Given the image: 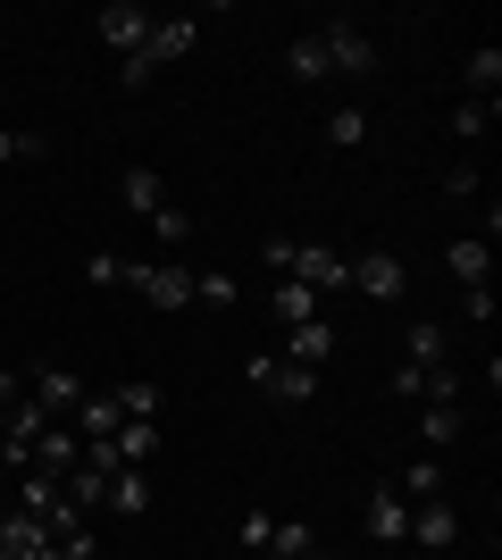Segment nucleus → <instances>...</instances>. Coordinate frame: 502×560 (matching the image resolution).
Segmentation results:
<instances>
[{
    "instance_id": "1",
    "label": "nucleus",
    "mask_w": 502,
    "mask_h": 560,
    "mask_svg": "<svg viewBox=\"0 0 502 560\" xmlns=\"http://www.w3.org/2000/svg\"><path fill=\"white\" fill-rule=\"evenodd\" d=\"M260 259L277 277H302L311 293H352V259L327 243H293V234H260Z\"/></svg>"
},
{
    "instance_id": "2",
    "label": "nucleus",
    "mask_w": 502,
    "mask_h": 560,
    "mask_svg": "<svg viewBox=\"0 0 502 560\" xmlns=\"http://www.w3.org/2000/svg\"><path fill=\"white\" fill-rule=\"evenodd\" d=\"M192 43H201V18H160V25H151V43L135 50V59H118V84H126V93H143L160 68L192 59Z\"/></svg>"
},
{
    "instance_id": "3",
    "label": "nucleus",
    "mask_w": 502,
    "mask_h": 560,
    "mask_svg": "<svg viewBox=\"0 0 502 560\" xmlns=\"http://www.w3.org/2000/svg\"><path fill=\"white\" fill-rule=\"evenodd\" d=\"M25 401H43L50 419L68 427V419H75V401H84V376H75L68 360H25Z\"/></svg>"
},
{
    "instance_id": "4",
    "label": "nucleus",
    "mask_w": 502,
    "mask_h": 560,
    "mask_svg": "<svg viewBox=\"0 0 502 560\" xmlns=\"http://www.w3.org/2000/svg\"><path fill=\"white\" fill-rule=\"evenodd\" d=\"M126 284H135L151 310H185L192 302V268H176V259H126Z\"/></svg>"
},
{
    "instance_id": "5",
    "label": "nucleus",
    "mask_w": 502,
    "mask_h": 560,
    "mask_svg": "<svg viewBox=\"0 0 502 560\" xmlns=\"http://www.w3.org/2000/svg\"><path fill=\"white\" fill-rule=\"evenodd\" d=\"M243 376H252V394H268V401H311V394H318V369L268 360V351H252V360H243Z\"/></svg>"
},
{
    "instance_id": "6",
    "label": "nucleus",
    "mask_w": 502,
    "mask_h": 560,
    "mask_svg": "<svg viewBox=\"0 0 502 560\" xmlns=\"http://www.w3.org/2000/svg\"><path fill=\"white\" fill-rule=\"evenodd\" d=\"M151 25H160L151 9H135V0H109V9L93 18V34H101V50H118V59H135V50L151 43Z\"/></svg>"
},
{
    "instance_id": "7",
    "label": "nucleus",
    "mask_w": 502,
    "mask_h": 560,
    "mask_svg": "<svg viewBox=\"0 0 502 560\" xmlns=\"http://www.w3.org/2000/svg\"><path fill=\"white\" fill-rule=\"evenodd\" d=\"M318 43H327V68L335 75H377V43H369L352 18H327V25H318Z\"/></svg>"
},
{
    "instance_id": "8",
    "label": "nucleus",
    "mask_w": 502,
    "mask_h": 560,
    "mask_svg": "<svg viewBox=\"0 0 502 560\" xmlns=\"http://www.w3.org/2000/svg\"><path fill=\"white\" fill-rule=\"evenodd\" d=\"M352 293H369V302H402V293H410L402 252H360L352 259Z\"/></svg>"
},
{
    "instance_id": "9",
    "label": "nucleus",
    "mask_w": 502,
    "mask_h": 560,
    "mask_svg": "<svg viewBox=\"0 0 502 560\" xmlns=\"http://www.w3.org/2000/svg\"><path fill=\"white\" fill-rule=\"evenodd\" d=\"M360 527H369V544H410V502H402V486H369Z\"/></svg>"
},
{
    "instance_id": "10",
    "label": "nucleus",
    "mask_w": 502,
    "mask_h": 560,
    "mask_svg": "<svg viewBox=\"0 0 502 560\" xmlns=\"http://www.w3.org/2000/svg\"><path fill=\"white\" fill-rule=\"evenodd\" d=\"M394 394H402V401H428V410H435V401H460V369H453V360H435V369L402 360V369H394Z\"/></svg>"
},
{
    "instance_id": "11",
    "label": "nucleus",
    "mask_w": 502,
    "mask_h": 560,
    "mask_svg": "<svg viewBox=\"0 0 502 560\" xmlns=\"http://www.w3.org/2000/svg\"><path fill=\"white\" fill-rule=\"evenodd\" d=\"M410 536L428 544V552H453V544H460V511H453V493H435V502H410Z\"/></svg>"
},
{
    "instance_id": "12",
    "label": "nucleus",
    "mask_w": 502,
    "mask_h": 560,
    "mask_svg": "<svg viewBox=\"0 0 502 560\" xmlns=\"http://www.w3.org/2000/svg\"><path fill=\"white\" fill-rule=\"evenodd\" d=\"M444 268H453L460 293H478V284H494V243H478V234H453V243H444Z\"/></svg>"
},
{
    "instance_id": "13",
    "label": "nucleus",
    "mask_w": 502,
    "mask_h": 560,
    "mask_svg": "<svg viewBox=\"0 0 502 560\" xmlns=\"http://www.w3.org/2000/svg\"><path fill=\"white\" fill-rule=\"evenodd\" d=\"M335 343H343V335H335L327 318H311V327H285V360H293V369H327Z\"/></svg>"
},
{
    "instance_id": "14",
    "label": "nucleus",
    "mask_w": 502,
    "mask_h": 560,
    "mask_svg": "<svg viewBox=\"0 0 502 560\" xmlns=\"http://www.w3.org/2000/svg\"><path fill=\"white\" fill-rule=\"evenodd\" d=\"M327 293H311L302 277H277V293H268V310H277V327H311V318H327Z\"/></svg>"
},
{
    "instance_id": "15",
    "label": "nucleus",
    "mask_w": 502,
    "mask_h": 560,
    "mask_svg": "<svg viewBox=\"0 0 502 560\" xmlns=\"http://www.w3.org/2000/svg\"><path fill=\"white\" fill-rule=\"evenodd\" d=\"M101 511L143 518V511H151V468H109V502H101Z\"/></svg>"
},
{
    "instance_id": "16",
    "label": "nucleus",
    "mask_w": 502,
    "mask_h": 560,
    "mask_svg": "<svg viewBox=\"0 0 502 560\" xmlns=\"http://www.w3.org/2000/svg\"><path fill=\"white\" fill-rule=\"evenodd\" d=\"M118 201H126L135 218H160V210H167V185H160V167H126V176H118Z\"/></svg>"
},
{
    "instance_id": "17",
    "label": "nucleus",
    "mask_w": 502,
    "mask_h": 560,
    "mask_svg": "<svg viewBox=\"0 0 502 560\" xmlns=\"http://www.w3.org/2000/svg\"><path fill=\"white\" fill-rule=\"evenodd\" d=\"M285 75H293V84H327V43H318V25H311V34H293V43H285Z\"/></svg>"
},
{
    "instance_id": "18",
    "label": "nucleus",
    "mask_w": 502,
    "mask_h": 560,
    "mask_svg": "<svg viewBox=\"0 0 502 560\" xmlns=\"http://www.w3.org/2000/svg\"><path fill=\"white\" fill-rule=\"evenodd\" d=\"M68 427H75V444H101V435H118L126 419H118V401H109V394H84Z\"/></svg>"
},
{
    "instance_id": "19",
    "label": "nucleus",
    "mask_w": 502,
    "mask_h": 560,
    "mask_svg": "<svg viewBox=\"0 0 502 560\" xmlns=\"http://www.w3.org/2000/svg\"><path fill=\"white\" fill-rule=\"evenodd\" d=\"M460 435H469V419H460V401H435V410H419V444H428V452H453Z\"/></svg>"
},
{
    "instance_id": "20",
    "label": "nucleus",
    "mask_w": 502,
    "mask_h": 560,
    "mask_svg": "<svg viewBox=\"0 0 502 560\" xmlns=\"http://www.w3.org/2000/svg\"><path fill=\"white\" fill-rule=\"evenodd\" d=\"M109 452H118V468H151V452H160V427H151V419H126L118 435H109Z\"/></svg>"
},
{
    "instance_id": "21",
    "label": "nucleus",
    "mask_w": 502,
    "mask_h": 560,
    "mask_svg": "<svg viewBox=\"0 0 502 560\" xmlns=\"http://www.w3.org/2000/svg\"><path fill=\"white\" fill-rule=\"evenodd\" d=\"M9 502H17V511H34V518H50V511H59V502H68V493H59V477H43V468H25Z\"/></svg>"
},
{
    "instance_id": "22",
    "label": "nucleus",
    "mask_w": 502,
    "mask_h": 560,
    "mask_svg": "<svg viewBox=\"0 0 502 560\" xmlns=\"http://www.w3.org/2000/svg\"><path fill=\"white\" fill-rule=\"evenodd\" d=\"M435 493H444V452H419L402 468V502H435Z\"/></svg>"
},
{
    "instance_id": "23",
    "label": "nucleus",
    "mask_w": 502,
    "mask_h": 560,
    "mask_svg": "<svg viewBox=\"0 0 502 560\" xmlns=\"http://www.w3.org/2000/svg\"><path fill=\"white\" fill-rule=\"evenodd\" d=\"M109 401H118V419H160V385H151V376H126V385H109Z\"/></svg>"
},
{
    "instance_id": "24",
    "label": "nucleus",
    "mask_w": 502,
    "mask_h": 560,
    "mask_svg": "<svg viewBox=\"0 0 502 560\" xmlns=\"http://www.w3.org/2000/svg\"><path fill=\"white\" fill-rule=\"evenodd\" d=\"M460 75H469V101H494V84H502V50H494V43H478Z\"/></svg>"
},
{
    "instance_id": "25",
    "label": "nucleus",
    "mask_w": 502,
    "mask_h": 560,
    "mask_svg": "<svg viewBox=\"0 0 502 560\" xmlns=\"http://www.w3.org/2000/svg\"><path fill=\"white\" fill-rule=\"evenodd\" d=\"M192 302H201V310H218V318H226V310L243 302V284L226 277V268H210V277H192Z\"/></svg>"
},
{
    "instance_id": "26",
    "label": "nucleus",
    "mask_w": 502,
    "mask_h": 560,
    "mask_svg": "<svg viewBox=\"0 0 502 560\" xmlns=\"http://www.w3.org/2000/svg\"><path fill=\"white\" fill-rule=\"evenodd\" d=\"M402 351H410V360H419V369H435V360H444V327H435V318H410Z\"/></svg>"
},
{
    "instance_id": "27",
    "label": "nucleus",
    "mask_w": 502,
    "mask_h": 560,
    "mask_svg": "<svg viewBox=\"0 0 502 560\" xmlns=\"http://www.w3.org/2000/svg\"><path fill=\"white\" fill-rule=\"evenodd\" d=\"M268 536H277V511H260V502L235 511V544H243V552H268Z\"/></svg>"
},
{
    "instance_id": "28",
    "label": "nucleus",
    "mask_w": 502,
    "mask_h": 560,
    "mask_svg": "<svg viewBox=\"0 0 502 560\" xmlns=\"http://www.w3.org/2000/svg\"><path fill=\"white\" fill-rule=\"evenodd\" d=\"M311 544H318V536L302 527V518H277V536H268V552H260V560H302Z\"/></svg>"
},
{
    "instance_id": "29",
    "label": "nucleus",
    "mask_w": 502,
    "mask_h": 560,
    "mask_svg": "<svg viewBox=\"0 0 502 560\" xmlns=\"http://www.w3.org/2000/svg\"><path fill=\"white\" fill-rule=\"evenodd\" d=\"M327 142H335V151H360V142H369V109H360V101H352V109H335L327 117Z\"/></svg>"
},
{
    "instance_id": "30",
    "label": "nucleus",
    "mask_w": 502,
    "mask_h": 560,
    "mask_svg": "<svg viewBox=\"0 0 502 560\" xmlns=\"http://www.w3.org/2000/svg\"><path fill=\"white\" fill-rule=\"evenodd\" d=\"M494 117H502V101H460V109H453V135H460V142H478Z\"/></svg>"
},
{
    "instance_id": "31",
    "label": "nucleus",
    "mask_w": 502,
    "mask_h": 560,
    "mask_svg": "<svg viewBox=\"0 0 502 560\" xmlns=\"http://www.w3.org/2000/svg\"><path fill=\"white\" fill-rule=\"evenodd\" d=\"M9 160H50V135H9V126H0V167Z\"/></svg>"
},
{
    "instance_id": "32",
    "label": "nucleus",
    "mask_w": 502,
    "mask_h": 560,
    "mask_svg": "<svg viewBox=\"0 0 502 560\" xmlns=\"http://www.w3.org/2000/svg\"><path fill=\"white\" fill-rule=\"evenodd\" d=\"M151 234H160V243H192V218H185V210H176V201H167V210H160V218H151Z\"/></svg>"
},
{
    "instance_id": "33",
    "label": "nucleus",
    "mask_w": 502,
    "mask_h": 560,
    "mask_svg": "<svg viewBox=\"0 0 502 560\" xmlns=\"http://www.w3.org/2000/svg\"><path fill=\"white\" fill-rule=\"evenodd\" d=\"M84 277H93V284H126V259L118 252H93V259H84Z\"/></svg>"
},
{
    "instance_id": "34",
    "label": "nucleus",
    "mask_w": 502,
    "mask_h": 560,
    "mask_svg": "<svg viewBox=\"0 0 502 560\" xmlns=\"http://www.w3.org/2000/svg\"><path fill=\"white\" fill-rule=\"evenodd\" d=\"M17 401H25V376H17V369H0V419H9Z\"/></svg>"
},
{
    "instance_id": "35",
    "label": "nucleus",
    "mask_w": 502,
    "mask_h": 560,
    "mask_svg": "<svg viewBox=\"0 0 502 560\" xmlns=\"http://www.w3.org/2000/svg\"><path fill=\"white\" fill-rule=\"evenodd\" d=\"M302 560H343V552H318V544H311V552H302Z\"/></svg>"
},
{
    "instance_id": "36",
    "label": "nucleus",
    "mask_w": 502,
    "mask_h": 560,
    "mask_svg": "<svg viewBox=\"0 0 502 560\" xmlns=\"http://www.w3.org/2000/svg\"><path fill=\"white\" fill-rule=\"evenodd\" d=\"M0 560H9V544H0Z\"/></svg>"
}]
</instances>
